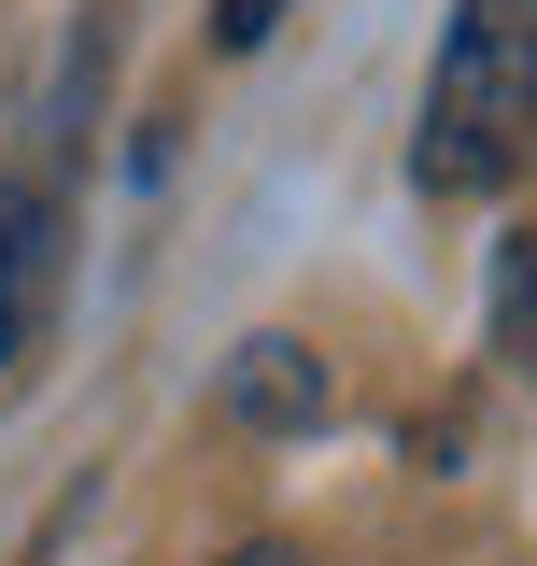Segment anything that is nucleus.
Returning a JSON list of instances; mask_svg holds the SVG:
<instances>
[{
    "mask_svg": "<svg viewBox=\"0 0 537 566\" xmlns=\"http://www.w3.org/2000/svg\"><path fill=\"white\" fill-rule=\"evenodd\" d=\"M524 156H537V0H453L439 71H424V128H410V185L495 199Z\"/></svg>",
    "mask_w": 537,
    "mask_h": 566,
    "instance_id": "1",
    "label": "nucleus"
},
{
    "mask_svg": "<svg viewBox=\"0 0 537 566\" xmlns=\"http://www.w3.org/2000/svg\"><path fill=\"white\" fill-rule=\"evenodd\" d=\"M495 354L537 382V227H509V241H495Z\"/></svg>",
    "mask_w": 537,
    "mask_h": 566,
    "instance_id": "4",
    "label": "nucleus"
},
{
    "mask_svg": "<svg viewBox=\"0 0 537 566\" xmlns=\"http://www.w3.org/2000/svg\"><path fill=\"white\" fill-rule=\"evenodd\" d=\"M57 185H0V382L29 368V340H43V312H57Z\"/></svg>",
    "mask_w": 537,
    "mask_h": 566,
    "instance_id": "2",
    "label": "nucleus"
},
{
    "mask_svg": "<svg viewBox=\"0 0 537 566\" xmlns=\"http://www.w3.org/2000/svg\"><path fill=\"white\" fill-rule=\"evenodd\" d=\"M227 566H297V553H283V538H255V553H227Z\"/></svg>",
    "mask_w": 537,
    "mask_h": 566,
    "instance_id": "6",
    "label": "nucleus"
},
{
    "mask_svg": "<svg viewBox=\"0 0 537 566\" xmlns=\"http://www.w3.org/2000/svg\"><path fill=\"white\" fill-rule=\"evenodd\" d=\"M268 29H283V0H212V57H255Z\"/></svg>",
    "mask_w": 537,
    "mask_h": 566,
    "instance_id": "5",
    "label": "nucleus"
},
{
    "mask_svg": "<svg viewBox=\"0 0 537 566\" xmlns=\"http://www.w3.org/2000/svg\"><path fill=\"white\" fill-rule=\"evenodd\" d=\"M326 411H339V382H326V354H312V340L268 326V340L227 354V424H241V439H312Z\"/></svg>",
    "mask_w": 537,
    "mask_h": 566,
    "instance_id": "3",
    "label": "nucleus"
}]
</instances>
